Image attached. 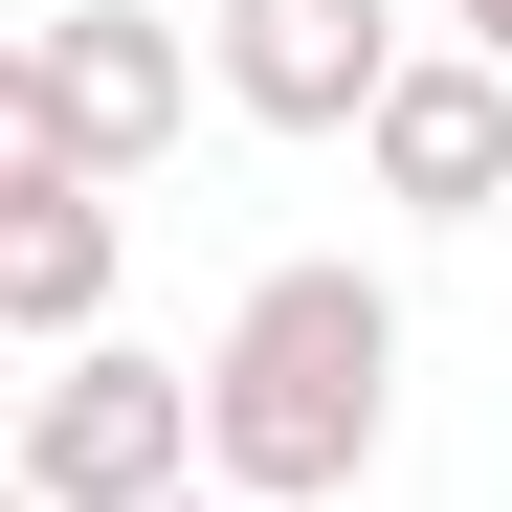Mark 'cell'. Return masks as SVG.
Segmentation results:
<instances>
[{
	"label": "cell",
	"mask_w": 512,
	"mask_h": 512,
	"mask_svg": "<svg viewBox=\"0 0 512 512\" xmlns=\"http://www.w3.org/2000/svg\"><path fill=\"white\" fill-rule=\"evenodd\" d=\"M379 423H401V290L379 268H268L201 334V490L312 512V490L379 468Z\"/></svg>",
	"instance_id": "6da1fadb"
},
{
	"label": "cell",
	"mask_w": 512,
	"mask_h": 512,
	"mask_svg": "<svg viewBox=\"0 0 512 512\" xmlns=\"http://www.w3.org/2000/svg\"><path fill=\"white\" fill-rule=\"evenodd\" d=\"M0 156H67V179L179 156V23L156 0H45L23 67H0Z\"/></svg>",
	"instance_id": "7a4b0ae2"
},
{
	"label": "cell",
	"mask_w": 512,
	"mask_h": 512,
	"mask_svg": "<svg viewBox=\"0 0 512 512\" xmlns=\"http://www.w3.org/2000/svg\"><path fill=\"white\" fill-rule=\"evenodd\" d=\"M179 446H201L179 357H67L23 401V512H179Z\"/></svg>",
	"instance_id": "3957f363"
},
{
	"label": "cell",
	"mask_w": 512,
	"mask_h": 512,
	"mask_svg": "<svg viewBox=\"0 0 512 512\" xmlns=\"http://www.w3.org/2000/svg\"><path fill=\"white\" fill-rule=\"evenodd\" d=\"M201 67H223L245 134H379V90H401L423 45H401V0H223Z\"/></svg>",
	"instance_id": "277c9868"
},
{
	"label": "cell",
	"mask_w": 512,
	"mask_h": 512,
	"mask_svg": "<svg viewBox=\"0 0 512 512\" xmlns=\"http://www.w3.org/2000/svg\"><path fill=\"white\" fill-rule=\"evenodd\" d=\"M357 156H379V201H401V223H490V201H512V67L423 45L401 90H379V134H357Z\"/></svg>",
	"instance_id": "5b68a950"
},
{
	"label": "cell",
	"mask_w": 512,
	"mask_h": 512,
	"mask_svg": "<svg viewBox=\"0 0 512 512\" xmlns=\"http://www.w3.org/2000/svg\"><path fill=\"white\" fill-rule=\"evenodd\" d=\"M0 334H45V357H112V179H67V156H0Z\"/></svg>",
	"instance_id": "8992f818"
},
{
	"label": "cell",
	"mask_w": 512,
	"mask_h": 512,
	"mask_svg": "<svg viewBox=\"0 0 512 512\" xmlns=\"http://www.w3.org/2000/svg\"><path fill=\"white\" fill-rule=\"evenodd\" d=\"M446 45H468V67H512V0H446Z\"/></svg>",
	"instance_id": "52a82bcc"
},
{
	"label": "cell",
	"mask_w": 512,
	"mask_h": 512,
	"mask_svg": "<svg viewBox=\"0 0 512 512\" xmlns=\"http://www.w3.org/2000/svg\"><path fill=\"white\" fill-rule=\"evenodd\" d=\"M179 512H245V490H179Z\"/></svg>",
	"instance_id": "ba28073f"
}]
</instances>
